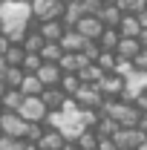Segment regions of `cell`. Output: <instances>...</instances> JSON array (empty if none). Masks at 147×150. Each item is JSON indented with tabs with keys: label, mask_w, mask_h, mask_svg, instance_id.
Here are the masks:
<instances>
[{
	"label": "cell",
	"mask_w": 147,
	"mask_h": 150,
	"mask_svg": "<svg viewBox=\"0 0 147 150\" xmlns=\"http://www.w3.org/2000/svg\"><path fill=\"white\" fill-rule=\"evenodd\" d=\"M26 118H20V112L15 110H3L0 112V133H6V136H18V139H23L26 136Z\"/></svg>",
	"instance_id": "obj_3"
},
{
	"label": "cell",
	"mask_w": 147,
	"mask_h": 150,
	"mask_svg": "<svg viewBox=\"0 0 147 150\" xmlns=\"http://www.w3.org/2000/svg\"><path fill=\"white\" fill-rule=\"evenodd\" d=\"M23 147V139L18 136H6V133H0V150H20Z\"/></svg>",
	"instance_id": "obj_27"
},
{
	"label": "cell",
	"mask_w": 147,
	"mask_h": 150,
	"mask_svg": "<svg viewBox=\"0 0 147 150\" xmlns=\"http://www.w3.org/2000/svg\"><path fill=\"white\" fill-rule=\"evenodd\" d=\"M139 20H141V26H147V3L141 6V12H139Z\"/></svg>",
	"instance_id": "obj_34"
},
{
	"label": "cell",
	"mask_w": 147,
	"mask_h": 150,
	"mask_svg": "<svg viewBox=\"0 0 147 150\" xmlns=\"http://www.w3.org/2000/svg\"><path fill=\"white\" fill-rule=\"evenodd\" d=\"M3 90H6V84H3V78H0V95H3Z\"/></svg>",
	"instance_id": "obj_37"
},
{
	"label": "cell",
	"mask_w": 147,
	"mask_h": 150,
	"mask_svg": "<svg viewBox=\"0 0 147 150\" xmlns=\"http://www.w3.org/2000/svg\"><path fill=\"white\" fill-rule=\"evenodd\" d=\"M37 67H40V55H37V52H23L20 69H23V72H35Z\"/></svg>",
	"instance_id": "obj_26"
},
{
	"label": "cell",
	"mask_w": 147,
	"mask_h": 150,
	"mask_svg": "<svg viewBox=\"0 0 147 150\" xmlns=\"http://www.w3.org/2000/svg\"><path fill=\"white\" fill-rule=\"evenodd\" d=\"M95 18L101 20L104 26H115L118 18H121V12H118V6H115V3H101V9L95 12Z\"/></svg>",
	"instance_id": "obj_16"
},
{
	"label": "cell",
	"mask_w": 147,
	"mask_h": 150,
	"mask_svg": "<svg viewBox=\"0 0 147 150\" xmlns=\"http://www.w3.org/2000/svg\"><path fill=\"white\" fill-rule=\"evenodd\" d=\"M139 49H141L139 38H118V43H115V49H112V52H115V58H127V61H130Z\"/></svg>",
	"instance_id": "obj_13"
},
{
	"label": "cell",
	"mask_w": 147,
	"mask_h": 150,
	"mask_svg": "<svg viewBox=\"0 0 147 150\" xmlns=\"http://www.w3.org/2000/svg\"><path fill=\"white\" fill-rule=\"evenodd\" d=\"M3 69H6V61H3V55H0V75H3Z\"/></svg>",
	"instance_id": "obj_36"
},
{
	"label": "cell",
	"mask_w": 147,
	"mask_h": 150,
	"mask_svg": "<svg viewBox=\"0 0 147 150\" xmlns=\"http://www.w3.org/2000/svg\"><path fill=\"white\" fill-rule=\"evenodd\" d=\"M29 12L37 23L40 20H55L64 15V0H29Z\"/></svg>",
	"instance_id": "obj_2"
},
{
	"label": "cell",
	"mask_w": 147,
	"mask_h": 150,
	"mask_svg": "<svg viewBox=\"0 0 147 150\" xmlns=\"http://www.w3.org/2000/svg\"><path fill=\"white\" fill-rule=\"evenodd\" d=\"M112 72H118V75H124V78H127V75L133 72V61H127V58H115Z\"/></svg>",
	"instance_id": "obj_28"
},
{
	"label": "cell",
	"mask_w": 147,
	"mask_h": 150,
	"mask_svg": "<svg viewBox=\"0 0 147 150\" xmlns=\"http://www.w3.org/2000/svg\"><path fill=\"white\" fill-rule=\"evenodd\" d=\"M37 81L43 84V87H58V78H61V67H58L55 61H40V67L35 69Z\"/></svg>",
	"instance_id": "obj_8"
},
{
	"label": "cell",
	"mask_w": 147,
	"mask_h": 150,
	"mask_svg": "<svg viewBox=\"0 0 147 150\" xmlns=\"http://www.w3.org/2000/svg\"><path fill=\"white\" fill-rule=\"evenodd\" d=\"M23 75H26V72H23L20 67H6L0 78H3V84H6V87H20V81H23Z\"/></svg>",
	"instance_id": "obj_23"
},
{
	"label": "cell",
	"mask_w": 147,
	"mask_h": 150,
	"mask_svg": "<svg viewBox=\"0 0 147 150\" xmlns=\"http://www.w3.org/2000/svg\"><path fill=\"white\" fill-rule=\"evenodd\" d=\"M29 18V0H0V23H26Z\"/></svg>",
	"instance_id": "obj_1"
},
{
	"label": "cell",
	"mask_w": 147,
	"mask_h": 150,
	"mask_svg": "<svg viewBox=\"0 0 147 150\" xmlns=\"http://www.w3.org/2000/svg\"><path fill=\"white\" fill-rule=\"evenodd\" d=\"M115 150H130V147H115Z\"/></svg>",
	"instance_id": "obj_38"
},
{
	"label": "cell",
	"mask_w": 147,
	"mask_h": 150,
	"mask_svg": "<svg viewBox=\"0 0 147 150\" xmlns=\"http://www.w3.org/2000/svg\"><path fill=\"white\" fill-rule=\"evenodd\" d=\"M84 40H87V38L81 35L75 26H66V29L61 32V38H58V43H61L64 52H78V49L84 46Z\"/></svg>",
	"instance_id": "obj_9"
},
{
	"label": "cell",
	"mask_w": 147,
	"mask_h": 150,
	"mask_svg": "<svg viewBox=\"0 0 147 150\" xmlns=\"http://www.w3.org/2000/svg\"><path fill=\"white\" fill-rule=\"evenodd\" d=\"M75 29L81 32V35L87 38V40H95V38L101 35V29H104V23L95 18V15H81V18L75 20Z\"/></svg>",
	"instance_id": "obj_7"
},
{
	"label": "cell",
	"mask_w": 147,
	"mask_h": 150,
	"mask_svg": "<svg viewBox=\"0 0 147 150\" xmlns=\"http://www.w3.org/2000/svg\"><path fill=\"white\" fill-rule=\"evenodd\" d=\"M18 112H20V118H26V121H40L46 115V107H43V101L37 95H23Z\"/></svg>",
	"instance_id": "obj_5"
},
{
	"label": "cell",
	"mask_w": 147,
	"mask_h": 150,
	"mask_svg": "<svg viewBox=\"0 0 147 150\" xmlns=\"http://www.w3.org/2000/svg\"><path fill=\"white\" fill-rule=\"evenodd\" d=\"M136 127L147 136V112H139V118H136Z\"/></svg>",
	"instance_id": "obj_32"
},
{
	"label": "cell",
	"mask_w": 147,
	"mask_h": 150,
	"mask_svg": "<svg viewBox=\"0 0 147 150\" xmlns=\"http://www.w3.org/2000/svg\"><path fill=\"white\" fill-rule=\"evenodd\" d=\"M98 90H101V95L104 98H118V93H121V87H124V75H118V72H104L101 75V81L95 84Z\"/></svg>",
	"instance_id": "obj_6"
},
{
	"label": "cell",
	"mask_w": 147,
	"mask_h": 150,
	"mask_svg": "<svg viewBox=\"0 0 147 150\" xmlns=\"http://www.w3.org/2000/svg\"><path fill=\"white\" fill-rule=\"evenodd\" d=\"M118 29H115V26H104V29H101V35L95 38V43H98V46H101V49H115V43H118Z\"/></svg>",
	"instance_id": "obj_18"
},
{
	"label": "cell",
	"mask_w": 147,
	"mask_h": 150,
	"mask_svg": "<svg viewBox=\"0 0 147 150\" xmlns=\"http://www.w3.org/2000/svg\"><path fill=\"white\" fill-rule=\"evenodd\" d=\"M61 150H81V147L75 144V139H64V144H61Z\"/></svg>",
	"instance_id": "obj_33"
},
{
	"label": "cell",
	"mask_w": 147,
	"mask_h": 150,
	"mask_svg": "<svg viewBox=\"0 0 147 150\" xmlns=\"http://www.w3.org/2000/svg\"><path fill=\"white\" fill-rule=\"evenodd\" d=\"M37 98L43 101V107H46V110H61V101H64V93H61L58 87H43V90L37 93Z\"/></svg>",
	"instance_id": "obj_14"
},
{
	"label": "cell",
	"mask_w": 147,
	"mask_h": 150,
	"mask_svg": "<svg viewBox=\"0 0 147 150\" xmlns=\"http://www.w3.org/2000/svg\"><path fill=\"white\" fill-rule=\"evenodd\" d=\"M115 6H118V12L121 15H139L141 12V6H144V0H112Z\"/></svg>",
	"instance_id": "obj_25"
},
{
	"label": "cell",
	"mask_w": 147,
	"mask_h": 150,
	"mask_svg": "<svg viewBox=\"0 0 147 150\" xmlns=\"http://www.w3.org/2000/svg\"><path fill=\"white\" fill-rule=\"evenodd\" d=\"M95 64H98L104 72H110L112 67H115V52H112V49H98V55H95Z\"/></svg>",
	"instance_id": "obj_24"
},
{
	"label": "cell",
	"mask_w": 147,
	"mask_h": 150,
	"mask_svg": "<svg viewBox=\"0 0 147 150\" xmlns=\"http://www.w3.org/2000/svg\"><path fill=\"white\" fill-rule=\"evenodd\" d=\"M115 29H118L121 38H136L139 29H141V20H139V15H121L118 23H115Z\"/></svg>",
	"instance_id": "obj_10"
},
{
	"label": "cell",
	"mask_w": 147,
	"mask_h": 150,
	"mask_svg": "<svg viewBox=\"0 0 147 150\" xmlns=\"http://www.w3.org/2000/svg\"><path fill=\"white\" fill-rule=\"evenodd\" d=\"M95 150H115V144H112L110 136H98V144H95Z\"/></svg>",
	"instance_id": "obj_31"
},
{
	"label": "cell",
	"mask_w": 147,
	"mask_h": 150,
	"mask_svg": "<svg viewBox=\"0 0 147 150\" xmlns=\"http://www.w3.org/2000/svg\"><path fill=\"white\" fill-rule=\"evenodd\" d=\"M61 43L58 40H43L40 43V49H37V55H40V61H58L61 58Z\"/></svg>",
	"instance_id": "obj_20"
},
{
	"label": "cell",
	"mask_w": 147,
	"mask_h": 150,
	"mask_svg": "<svg viewBox=\"0 0 147 150\" xmlns=\"http://www.w3.org/2000/svg\"><path fill=\"white\" fill-rule=\"evenodd\" d=\"M20 101H23V93H20L18 87H6L3 95H0V107H3V110H15L18 112Z\"/></svg>",
	"instance_id": "obj_15"
},
{
	"label": "cell",
	"mask_w": 147,
	"mask_h": 150,
	"mask_svg": "<svg viewBox=\"0 0 147 150\" xmlns=\"http://www.w3.org/2000/svg\"><path fill=\"white\" fill-rule=\"evenodd\" d=\"M23 46L20 43H9L6 46V52H3V61H6V67H20V61H23Z\"/></svg>",
	"instance_id": "obj_22"
},
{
	"label": "cell",
	"mask_w": 147,
	"mask_h": 150,
	"mask_svg": "<svg viewBox=\"0 0 147 150\" xmlns=\"http://www.w3.org/2000/svg\"><path fill=\"white\" fill-rule=\"evenodd\" d=\"M133 150H147V139H141V142H139V144H136Z\"/></svg>",
	"instance_id": "obj_35"
},
{
	"label": "cell",
	"mask_w": 147,
	"mask_h": 150,
	"mask_svg": "<svg viewBox=\"0 0 147 150\" xmlns=\"http://www.w3.org/2000/svg\"><path fill=\"white\" fill-rule=\"evenodd\" d=\"M130 61H133V69H147V49L141 46V49L130 58Z\"/></svg>",
	"instance_id": "obj_29"
},
{
	"label": "cell",
	"mask_w": 147,
	"mask_h": 150,
	"mask_svg": "<svg viewBox=\"0 0 147 150\" xmlns=\"http://www.w3.org/2000/svg\"><path fill=\"white\" fill-rule=\"evenodd\" d=\"M72 101L78 107H92V110H98V104L104 101V95H101V90H98L95 84H78V90L72 93Z\"/></svg>",
	"instance_id": "obj_4"
},
{
	"label": "cell",
	"mask_w": 147,
	"mask_h": 150,
	"mask_svg": "<svg viewBox=\"0 0 147 150\" xmlns=\"http://www.w3.org/2000/svg\"><path fill=\"white\" fill-rule=\"evenodd\" d=\"M18 90H20L23 95H37L40 90H43V84L37 81V75H35V72H26V75H23V81H20V87H18Z\"/></svg>",
	"instance_id": "obj_21"
},
{
	"label": "cell",
	"mask_w": 147,
	"mask_h": 150,
	"mask_svg": "<svg viewBox=\"0 0 147 150\" xmlns=\"http://www.w3.org/2000/svg\"><path fill=\"white\" fill-rule=\"evenodd\" d=\"M78 84H81L78 72H61V78H58V90L64 95H72L75 90H78Z\"/></svg>",
	"instance_id": "obj_19"
},
{
	"label": "cell",
	"mask_w": 147,
	"mask_h": 150,
	"mask_svg": "<svg viewBox=\"0 0 147 150\" xmlns=\"http://www.w3.org/2000/svg\"><path fill=\"white\" fill-rule=\"evenodd\" d=\"M133 107H136L139 112H147V90H141V93L133 98Z\"/></svg>",
	"instance_id": "obj_30"
},
{
	"label": "cell",
	"mask_w": 147,
	"mask_h": 150,
	"mask_svg": "<svg viewBox=\"0 0 147 150\" xmlns=\"http://www.w3.org/2000/svg\"><path fill=\"white\" fill-rule=\"evenodd\" d=\"M37 150H61V144H64V136L58 130H52V127H46V130L40 133V139L35 142Z\"/></svg>",
	"instance_id": "obj_12"
},
{
	"label": "cell",
	"mask_w": 147,
	"mask_h": 150,
	"mask_svg": "<svg viewBox=\"0 0 147 150\" xmlns=\"http://www.w3.org/2000/svg\"><path fill=\"white\" fill-rule=\"evenodd\" d=\"M64 29H66V26H64V20H61V18H55V20H40V23H37V32H40L43 40H58Z\"/></svg>",
	"instance_id": "obj_11"
},
{
	"label": "cell",
	"mask_w": 147,
	"mask_h": 150,
	"mask_svg": "<svg viewBox=\"0 0 147 150\" xmlns=\"http://www.w3.org/2000/svg\"><path fill=\"white\" fill-rule=\"evenodd\" d=\"M101 3H112V0H101Z\"/></svg>",
	"instance_id": "obj_39"
},
{
	"label": "cell",
	"mask_w": 147,
	"mask_h": 150,
	"mask_svg": "<svg viewBox=\"0 0 147 150\" xmlns=\"http://www.w3.org/2000/svg\"><path fill=\"white\" fill-rule=\"evenodd\" d=\"M101 75H104V69H101L95 61L84 64V67L78 69V78H81V84H98V81H101Z\"/></svg>",
	"instance_id": "obj_17"
}]
</instances>
